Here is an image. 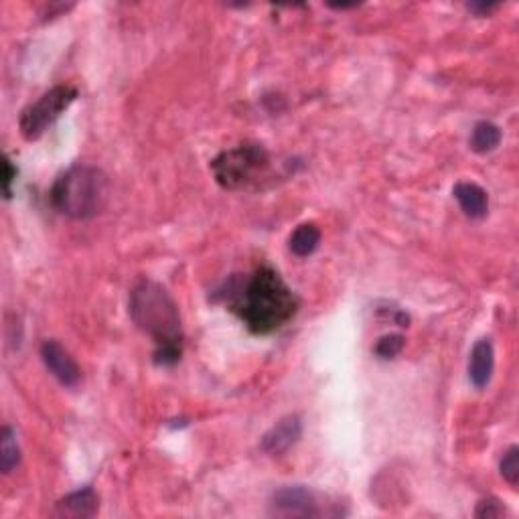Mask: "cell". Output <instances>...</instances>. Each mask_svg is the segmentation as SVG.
<instances>
[{"mask_svg": "<svg viewBox=\"0 0 519 519\" xmlns=\"http://www.w3.org/2000/svg\"><path fill=\"white\" fill-rule=\"evenodd\" d=\"M3 169H5V175H3V193H5V199H11L13 197V183L16 181V175H19V171H16V166L13 165L11 156H8V155H5Z\"/></svg>", "mask_w": 519, "mask_h": 519, "instance_id": "ac0fdd59", "label": "cell"}, {"mask_svg": "<svg viewBox=\"0 0 519 519\" xmlns=\"http://www.w3.org/2000/svg\"><path fill=\"white\" fill-rule=\"evenodd\" d=\"M504 515H509L507 507L495 497H487V499L479 501L477 509H474V517H479V519H494V517H504Z\"/></svg>", "mask_w": 519, "mask_h": 519, "instance_id": "e0dca14e", "label": "cell"}, {"mask_svg": "<svg viewBox=\"0 0 519 519\" xmlns=\"http://www.w3.org/2000/svg\"><path fill=\"white\" fill-rule=\"evenodd\" d=\"M321 244V230L316 224H301L288 237V248L298 258H309Z\"/></svg>", "mask_w": 519, "mask_h": 519, "instance_id": "7c38bea8", "label": "cell"}, {"mask_svg": "<svg viewBox=\"0 0 519 519\" xmlns=\"http://www.w3.org/2000/svg\"><path fill=\"white\" fill-rule=\"evenodd\" d=\"M100 509V497L95 494L94 487H84L79 491H74L65 497H61L55 507H53V517H64V519H90Z\"/></svg>", "mask_w": 519, "mask_h": 519, "instance_id": "9c48e42d", "label": "cell"}, {"mask_svg": "<svg viewBox=\"0 0 519 519\" xmlns=\"http://www.w3.org/2000/svg\"><path fill=\"white\" fill-rule=\"evenodd\" d=\"M270 515L276 517H321L323 509L314 491L304 485H284L270 497Z\"/></svg>", "mask_w": 519, "mask_h": 519, "instance_id": "8992f818", "label": "cell"}, {"mask_svg": "<svg viewBox=\"0 0 519 519\" xmlns=\"http://www.w3.org/2000/svg\"><path fill=\"white\" fill-rule=\"evenodd\" d=\"M499 471H501V477H504L509 485L517 487L519 483V448L512 446L507 448L504 459L499 463Z\"/></svg>", "mask_w": 519, "mask_h": 519, "instance_id": "9a60e30c", "label": "cell"}, {"mask_svg": "<svg viewBox=\"0 0 519 519\" xmlns=\"http://www.w3.org/2000/svg\"><path fill=\"white\" fill-rule=\"evenodd\" d=\"M41 359L43 364H45L47 372L55 377L61 385H65V388H75L79 380H82V372H79L75 359L59 341L55 339L43 341Z\"/></svg>", "mask_w": 519, "mask_h": 519, "instance_id": "52a82bcc", "label": "cell"}, {"mask_svg": "<svg viewBox=\"0 0 519 519\" xmlns=\"http://www.w3.org/2000/svg\"><path fill=\"white\" fill-rule=\"evenodd\" d=\"M454 199L459 201L463 214L471 219H483L489 214V195L477 183L463 181L453 189Z\"/></svg>", "mask_w": 519, "mask_h": 519, "instance_id": "8fae6325", "label": "cell"}, {"mask_svg": "<svg viewBox=\"0 0 519 519\" xmlns=\"http://www.w3.org/2000/svg\"><path fill=\"white\" fill-rule=\"evenodd\" d=\"M404 343H406L404 341V337L398 335V333H394V335H385L377 341V345L374 351L380 359H394L402 354Z\"/></svg>", "mask_w": 519, "mask_h": 519, "instance_id": "2e32d148", "label": "cell"}, {"mask_svg": "<svg viewBox=\"0 0 519 519\" xmlns=\"http://www.w3.org/2000/svg\"><path fill=\"white\" fill-rule=\"evenodd\" d=\"M130 319L155 341V364L171 367L181 362V314L169 290L155 280H138L130 293Z\"/></svg>", "mask_w": 519, "mask_h": 519, "instance_id": "7a4b0ae2", "label": "cell"}, {"mask_svg": "<svg viewBox=\"0 0 519 519\" xmlns=\"http://www.w3.org/2000/svg\"><path fill=\"white\" fill-rule=\"evenodd\" d=\"M495 367V351L494 343L489 339H481L474 343L469 359V380L477 390H483L491 382Z\"/></svg>", "mask_w": 519, "mask_h": 519, "instance_id": "30bf717a", "label": "cell"}, {"mask_svg": "<svg viewBox=\"0 0 519 519\" xmlns=\"http://www.w3.org/2000/svg\"><path fill=\"white\" fill-rule=\"evenodd\" d=\"M303 436V420L298 414H288L280 418L266 434L262 436L260 448L270 456H283L293 448Z\"/></svg>", "mask_w": 519, "mask_h": 519, "instance_id": "ba28073f", "label": "cell"}, {"mask_svg": "<svg viewBox=\"0 0 519 519\" xmlns=\"http://www.w3.org/2000/svg\"><path fill=\"white\" fill-rule=\"evenodd\" d=\"M467 8L474 15H489V13L497 11L499 5H495V3H469Z\"/></svg>", "mask_w": 519, "mask_h": 519, "instance_id": "d6986e66", "label": "cell"}, {"mask_svg": "<svg viewBox=\"0 0 519 519\" xmlns=\"http://www.w3.org/2000/svg\"><path fill=\"white\" fill-rule=\"evenodd\" d=\"M108 191L110 181L102 169L94 165H74L53 183L49 201L61 215L87 222L102 214Z\"/></svg>", "mask_w": 519, "mask_h": 519, "instance_id": "3957f363", "label": "cell"}, {"mask_svg": "<svg viewBox=\"0 0 519 519\" xmlns=\"http://www.w3.org/2000/svg\"><path fill=\"white\" fill-rule=\"evenodd\" d=\"M270 153L262 145L245 143L227 148L211 161L214 179L227 191L248 189L262 181L270 169Z\"/></svg>", "mask_w": 519, "mask_h": 519, "instance_id": "277c9868", "label": "cell"}, {"mask_svg": "<svg viewBox=\"0 0 519 519\" xmlns=\"http://www.w3.org/2000/svg\"><path fill=\"white\" fill-rule=\"evenodd\" d=\"M21 463V448L16 444L15 430L11 426H5L0 433V471L5 474L13 473Z\"/></svg>", "mask_w": 519, "mask_h": 519, "instance_id": "5bb4252c", "label": "cell"}, {"mask_svg": "<svg viewBox=\"0 0 519 519\" xmlns=\"http://www.w3.org/2000/svg\"><path fill=\"white\" fill-rule=\"evenodd\" d=\"M77 98L74 85H55L45 92L41 98L26 105L19 118V130L25 140L41 138L49 126L64 114Z\"/></svg>", "mask_w": 519, "mask_h": 519, "instance_id": "5b68a950", "label": "cell"}, {"mask_svg": "<svg viewBox=\"0 0 519 519\" xmlns=\"http://www.w3.org/2000/svg\"><path fill=\"white\" fill-rule=\"evenodd\" d=\"M225 304L254 335H272L294 319L301 301L274 268L260 266L234 278L224 290Z\"/></svg>", "mask_w": 519, "mask_h": 519, "instance_id": "6da1fadb", "label": "cell"}, {"mask_svg": "<svg viewBox=\"0 0 519 519\" xmlns=\"http://www.w3.org/2000/svg\"><path fill=\"white\" fill-rule=\"evenodd\" d=\"M501 145V128L494 122L481 120L474 125L473 135H471V151L477 155H487L494 153L495 148Z\"/></svg>", "mask_w": 519, "mask_h": 519, "instance_id": "4fadbf2b", "label": "cell"}]
</instances>
